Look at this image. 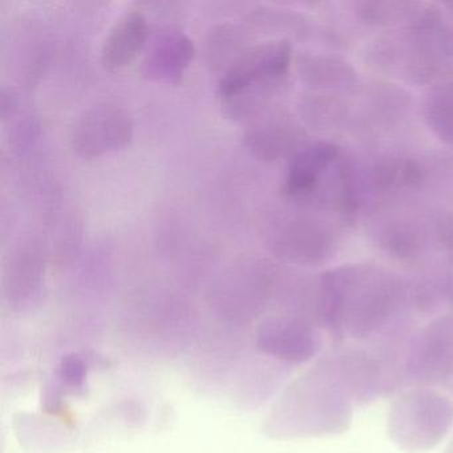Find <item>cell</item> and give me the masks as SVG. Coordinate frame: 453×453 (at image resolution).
<instances>
[{
	"label": "cell",
	"mask_w": 453,
	"mask_h": 453,
	"mask_svg": "<svg viewBox=\"0 0 453 453\" xmlns=\"http://www.w3.org/2000/svg\"><path fill=\"white\" fill-rule=\"evenodd\" d=\"M59 375L63 383L73 389H81L86 381L87 365L79 355H68L60 363Z\"/></svg>",
	"instance_id": "18"
},
{
	"label": "cell",
	"mask_w": 453,
	"mask_h": 453,
	"mask_svg": "<svg viewBox=\"0 0 453 453\" xmlns=\"http://www.w3.org/2000/svg\"><path fill=\"white\" fill-rule=\"evenodd\" d=\"M302 137L303 132L293 119L275 113L254 121L243 134V144L254 157L272 163L293 156L301 148Z\"/></svg>",
	"instance_id": "11"
},
{
	"label": "cell",
	"mask_w": 453,
	"mask_h": 453,
	"mask_svg": "<svg viewBox=\"0 0 453 453\" xmlns=\"http://www.w3.org/2000/svg\"><path fill=\"white\" fill-rule=\"evenodd\" d=\"M448 52L453 55V28H448Z\"/></svg>",
	"instance_id": "21"
},
{
	"label": "cell",
	"mask_w": 453,
	"mask_h": 453,
	"mask_svg": "<svg viewBox=\"0 0 453 453\" xmlns=\"http://www.w3.org/2000/svg\"><path fill=\"white\" fill-rule=\"evenodd\" d=\"M318 323L307 317H273L257 330V349L286 365H303L314 359L323 346Z\"/></svg>",
	"instance_id": "8"
},
{
	"label": "cell",
	"mask_w": 453,
	"mask_h": 453,
	"mask_svg": "<svg viewBox=\"0 0 453 453\" xmlns=\"http://www.w3.org/2000/svg\"><path fill=\"white\" fill-rule=\"evenodd\" d=\"M444 453H453V440L452 442H450L449 445H448L447 449H445Z\"/></svg>",
	"instance_id": "22"
},
{
	"label": "cell",
	"mask_w": 453,
	"mask_h": 453,
	"mask_svg": "<svg viewBox=\"0 0 453 453\" xmlns=\"http://www.w3.org/2000/svg\"><path fill=\"white\" fill-rule=\"evenodd\" d=\"M355 407L351 392L322 357L286 391L275 412V431L290 437L343 434Z\"/></svg>",
	"instance_id": "2"
},
{
	"label": "cell",
	"mask_w": 453,
	"mask_h": 453,
	"mask_svg": "<svg viewBox=\"0 0 453 453\" xmlns=\"http://www.w3.org/2000/svg\"><path fill=\"white\" fill-rule=\"evenodd\" d=\"M403 378L420 387L453 383V311L416 331L400 357Z\"/></svg>",
	"instance_id": "4"
},
{
	"label": "cell",
	"mask_w": 453,
	"mask_h": 453,
	"mask_svg": "<svg viewBox=\"0 0 453 453\" xmlns=\"http://www.w3.org/2000/svg\"><path fill=\"white\" fill-rule=\"evenodd\" d=\"M18 108L17 95L10 88L4 87L0 92V116L2 120H7L14 115Z\"/></svg>",
	"instance_id": "19"
},
{
	"label": "cell",
	"mask_w": 453,
	"mask_h": 453,
	"mask_svg": "<svg viewBox=\"0 0 453 453\" xmlns=\"http://www.w3.org/2000/svg\"><path fill=\"white\" fill-rule=\"evenodd\" d=\"M195 54V43L184 31L174 27L163 28L145 49L142 75L158 83H179Z\"/></svg>",
	"instance_id": "10"
},
{
	"label": "cell",
	"mask_w": 453,
	"mask_h": 453,
	"mask_svg": "<svg viewBox=\"0 0 453 453\" xmlns=\"http://www.w3.org/2000/svg\"><path fill=\"white\" fill-rule=\"evenodd\" d=\"M442 241L449 249L450 273L448 275V280H449L450 290H452L453 294V219L445 222L444 230H442Z\"/></svg>",
	"instance_id": "20"
},
{
	"label": "cell",
	"mask_w": 453,
	"mask_h": 453,
	"mask_svg": "<svg viewBox=\"0 0 453 453\" xmlns=\"http://www.w3.org/2000/svg\"><path fill=\"white\" fill-rule=\"evenodd\" d=\"M426 120L434 134L453 145V79L434 86L426 100Z\"/></svg>",
	"instance_id": "15"
},
{
	"label": "cell",
	"mask_w": 453,
	"mask_h": 453,
	"mask_svg": "<svg viewBox=\"0 0 453 453\" xmlns=\"http://www.w3.org/2000/svg\"><path fill=\"white\" fill-rule=\"evenodd\" d=\"M298 73L303 83L320 91H349L357 84L351 65L338 58H301Z\"/></svg>",
	"instance_id": "14"
},
{
	"label": "cell",
	"mask_w": 453,
	"mask_h": 453,
	"mask_svg": "<svg viewBox=\"0 0 453 453\" xmlns=\"http://www.w3.org/2000/svg\"><path fill=\"white\" fill-rule=\"evenodd\" d=\"M291 63V46L288 41H270L245 49L224 71L219 79V96L264 79L286 78Z\"/></svg>",
	"instance_id": "9"
},
{
	"label": "cell",
	"mask_w": 453,
	"mask_h": 453,
	"mask_svg": "<svg viewBox=\"0 0 453 453\" xmlns=\"http://www.w3.org/2000/svg\"><path fill=\"white\" fill-rule=\"evenodd\" d=\"M452 387H453V383H452Z\"/></svg>",
	"instance_id": "23"
},
{
	"label": "cell",
	"mask_w": 453,
	"mask_h": 453,
	"mask_svg": "<svg viewBox=\"0 0 453 453\" xmlns=\"http://www.w3.org/2000/svg\"><path fill=\"white\" fill-rule=\"evenodd\" d=\"M452 426L453 403L436 389L416 387L391 403L387 431L399 449L421 453L439 445Z\"/></svg>",
	"instance_id": "3"
},
{
	"label": "cell",
	"mask_w": 453,
	"mask_h": 453,
	"mask_svg": "<svg viewBox=\"0 0 453 453\" xmlns=\"http://www.w3.org/2000/svg\"><path fill=\"white\" fill-rule=\"evenodd\" d=\"M410 303L412 291L399 275L373 265H347L320 277L315 315L335 341H368L394 327Z\"/></svg>",
	"instance_id": "1"
},
{
	"label": "cell",
	"mask_w": 453,
	"mask_h": 453,
	"mask_svg": "<svg viewBox=\"0 0 453 453\" xmlns=\"http://www.w3.org/2000/svg\"><path fill=\"white\" fill-rule=\"evenodd\" d=\"M328 225L307 213H294L273 222L267 242L278 258L291 264L317 265L325 261L333 248Z\"/></svg>",
	"instance_id": "7"
},
{
	"label": "cell",
	"mask_w": 453,
	"mask_h": 453,
	"mask_svg": "<svg viewBox=\"0 0 453 453\" xmlns=\"http://www.w3.org/2000/svg\"><path fill=\"white\" fill-rule=\"evenodd\" d=\"M415 4H376V2H365L357 4V14L363 22L368 25H388L395 20L410 19L415 12Z\"/></svg>",
	"instance_id": "17"
},
{
	"label": "cell",
	"mask_w": 453,
	"mask_h": 453,
	"mask_svg": "<svg viewBox=\"0 0 453 453\" xmlns=\"http://www.w3.org/2000/svg\"><path fill=\"white\" fill-rule=\"evenodd\" d=\"M242 38L240 31L230 25L216 26L206 39V55L214 70H226L245 50H241Z\"/></svg>",
	"instance_id": "16"
},
{
	"label": "cell",
	"mask_w": 453,
	"mask_h": 453,
	"mask_svg": "<svg viewBox=\"0 0 453 453\" xmlns=\"http://www.w3.org/2000/svg\"><path fill=\"white\" fill-rule=\"evenodd\" d=\"M343 160L331 142L303 145L291 156L283 193L294 203L312 208L333 187Z\"/></svg>",
	"instance_id": "6"
},
{
	"label": "cell",
	"mask_w": 453,
	"mask_h": 453,
	"mask_svg": "<svg viewBox=\"0 0 453 453\" xmlns=\"http://www.w3.org/2000/svg\"><path fill=\"white\" fill-rule=\"evenodd\" d=\"M150 27L140 12H129L116 20L103 42L100 59L104 68L119 71L132 65L147 49Z\"/></svg>",
	"instance_id": "12"
},
{
	"label": "cell",
	"mask_w": 453,
	"mask_h": 453,
	"mask_svg": "<svg viewBox=\"0 0 453 453\" xmlns=\"http://www.w3.org/2000/svg\"><path fill=\"white\" fill-rule=\"evenodd\" d=\"M44 272V254L41 243L23 241L15 246L7 265L6 280L12 296H26L38 288Z\"/></svg>",
	"instance_id": "13"
},
{
	"label": "cell",
	"mask_w": 453,
	"mask_h": 453,
	"mask_svg": "<svg viewBox=\"0 0 453 453\" xmlns=\"http://www.w3.org/2000/svg\"><path fill=\"white\" fill-rule=\"evenodd\" d=\"M134 132V119L126 108L100 103L84 111L73 124L71 147L81 158L92 160L126 148Z\"/></svg>",
	"instance_id": "5"
}]
</instances>
